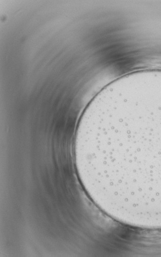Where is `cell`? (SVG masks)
I'll return each instance as SVG.
<instances>
[{
    "instance_id": "obj_1",
    "label": "cell",
    "mask_w": 161,
    "mask_h": 257,
    "mask_svg": "<svg viewBox=\"0 0 161 257\" xmlns=\"http://www.w3.org/2000/svg\"><path fill=\"white\" fill-rule=\"evenodd\" d=\"M84 160L94 194L110 217L161 223V101L127 103L97 115Z\"/></svg>"
},
{
    "instance_id": "obj_2",
    "label": "cell",
    "mask_w": 161,
    "mask_h": 257,
    "mask_svg": "<svg viewBox=\"0 0 161 257\" xmlns=\"http://www.w3.org/2000/svg\"><path fill=\"white\" fill-rule=\"evenodd\" d=\"M139 73H153V72H139ZM154 73H157V72H154Z\"/></svg>"
}]
</instances>
